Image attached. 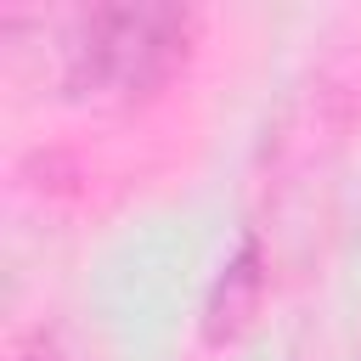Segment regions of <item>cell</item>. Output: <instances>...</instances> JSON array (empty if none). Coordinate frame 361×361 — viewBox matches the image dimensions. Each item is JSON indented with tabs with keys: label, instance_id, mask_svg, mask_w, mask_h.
<instances>
[{
	"label": "cell",
	"instance_id": "cell-1",
	"mask_svg": "<svg viewBox=\"0 0 361 361\" xmlns=\"http://www.w3.org/2000/svg\"><path fill=\"white\" fill-rule=\"evenodd\" d=\"M197 45V11L169 0H102L56 23L51 73L68 102L130 113L186 73Z\"/></svg>",
	"mask_w": 361,
	"mask_h": 361
},
{
	"label": "cell",
	"instance_id": "cell-2",
	"mask_svg": "<svg viewBox=\"0 0 361 361\" xmlns=\"http://www.w3.org/2000/svg\"><path fill=\"white\" fill-rule=\"evenodd\" d=\"M265 282H271L265 248H259L254 231H243L237 248H231V259H226L220 276L209 282V299H203V344H209V350H220V344H231V338L248 333V322L259 316Z\"/></svg>",
	"mask_w": 361,
	"mask_h": 361
}]
</instances>
